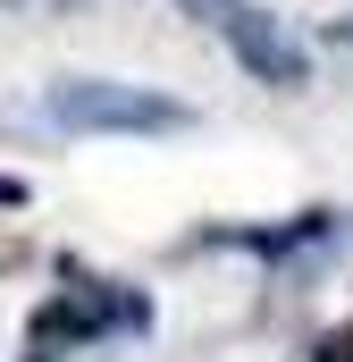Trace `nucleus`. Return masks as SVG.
I'll return each instance as SVG.
<instances>
[{
	"instance_id": "obj_1",
	"label": "nucleus",
	"mask_w": 353,
	"mask_h": 362,
	"mask_svg": "<svg viewBox=\"0 0 353 362\" xmlns=\"http://www.w3.org/2000/svg\"><path fill=\"white\" fill-rule=\"evenodd\" d=\"M143 329H152V303H143L135 286L76 270L34 320H25V354L17 362H68V354H85V346H101V337H143Z\"/></svg>"
},
{
	"instance_id": "obj_2",
	"label": "nucleus",
	"mask_w": 353,
	"mask_h": 362,
	"mask_svg": "<svg viewBox=\"0 0 353 362\" xmlns=\"http://www.w3.org/2000/svg\"><path fill=\"white\" fill-rule=\"evenodd\" d=\"M42 110L68 135H185L193 127L185 101H169L152 85H109V76H59L42 93Z\"/></svg>"
},
{
	"instance_id": "obj_3",
	"label": "nucleus",
	"mask_w": 353,
	"mask_h": 362,
	"mask_svg": "<svg viewBox=\"0 0 353 362\" xmlns=\"http://www.w3.org/2000/svg\"><path fill=\"white\" fill-rule=\"evenodd\" d=\"M227 51H236V68L253 76V85H277V93H303L311 85V51L269 17V8H253V0H185Z\"/></svg>"
},
{
	"instance_id": "obj_4",
	"label": "nucleus",
	"mask_w": 353,
	"mask_h": 362,
	"mask_svg": "<svg viewBox=\"0 0 353 362\" xmlns=\"http://www.w3.org/2000/svg\"><path fill=\"white\" fill-rule=\"evenodd\" d=\"M328 236H337V211H303L294 228H210V245H236V253H303Z\"/></svg>"
},
{
	"instance_id": "obj_5",
	"label": "nucleus",
	"mask_w": 353,
	"mask_h": 362,
	"mask_svg": "<svg viewBox=\"0 0 353 362\" xmlns=\"http://www.w3.org/2000/svg\"><path fill=\"white\" fill-rule=\"evenodd\" d=\"M311 362H353V320H345V329H328V337H320V354H311Z\"/></svg>"
},
{
	"instance_id": "obj_6",
	"label": "nucleus",
	"mask_w": 353,
	"mask_h": 362,
	"mask_svg": "<svg viewBox=\"0 0 353 362\" xmlns=\"http://www.w3.org/2000/svg\"><path fill=\"white\" fill-rule=\"evenodd\" d=\"M17 202H25V185H17V177H0V211H17Z\"/></svg>"
},
{
	"instance_id": "obj_7",
	"label": "nucleus",
	"mask_w": 353,
	"mask_h": 362,
	"mask_svg": "<svg viewBox=\"0 0 353 362\" xmlns=\"http://www.w3.org/2000/svg\"><path fill=\"white\" fill-rule=\"evenodd\" d=\"M8 8H59V0H8Z\"/></svg>"
}]
</instances>
